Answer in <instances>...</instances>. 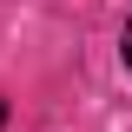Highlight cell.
Segmentation results:
<instances>
[{
    "label": "cell",
    "instance_id": "obj_1",
    "mask_svg": "<svg viewBox=\"0 0 132 132\" xmlns=\"http://www.w3.org/2000/svg\"><path fill=\"white\" fill-rule=\"evenodd\" d=\"M119 53H126V73H132V20H126V40H119Z\"/></svg>",
    "mask_w": 132,
    "mask_h": 132
},
{
    "label": "cell",
    "instance_id": "obj_2",
    "mask_svg": "<svg viewBox=\"0 0 132 132\" xmlns=\"http://www.w3.org/2000/svg\"><path fill=\"white\" fill-rule=\"evenodd\" d=\"M0 126H7V99H0Z\"/></svg>",
    "mask_w": 132,
    "mask_h": 132
}]
</instances>
